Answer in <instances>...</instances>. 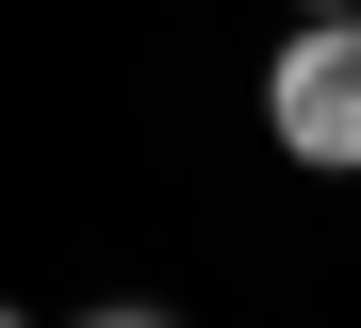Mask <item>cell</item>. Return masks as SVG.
Here are the masks:
<instances>
[{"label":"cell","mask_w":361,"mask_h":328,"mask_svg":"<svg viewBox=\"0 0 361 328\" xmlns=\"http://www.w3.org/2000/svg\"><path fill=\"white\" fill-rule=\"evenodd\" d=\"M295 17H361V0H295Z\"/></svg>","instance_id":"3957f363"},{"label":"cell","mask_w":361,"mask_h":328,"mask_svg":"<svg viewBox=\"0 0 361 328\" xmlns=\"http://www.w3.org/2000/svg\"><path fill=\"white\" fill-rule=\"evenodd\" d=\"M0 328H17V312H0Z\"/></svg>","instance_id":"277c9868"},{"label":"cell","mask_w":361,"mask_h":328,"mask_svg":"<svg viewBox=\"0 0 361 328\" xmlns=\"http://www.w3.org/2000/svg\"><path fill=\"white\" fill-rule=\"evenodd\" d=\"M263 131H279L295 164H361V33L345 17H295L279 83H263Z\"/></svg>","instance_id":"6da1fadb"},{"label":"cell","mask_w":361,"mask_h":328,"mask_svg":"<svg viewBox=\"0 0 361 328\" xmlns=\"http://www.w3.org/2000/svg\"><path fill=\"white\" fill-rule=\"evenodd\" d=\"M82 328H164V312H82Z\"/></svg>","instance_id":"7a4b0ae2"}]
</instances>
